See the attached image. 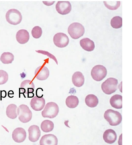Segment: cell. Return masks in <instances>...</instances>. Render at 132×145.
I'll return each mask as SVG.
<instances>
[{"mask_svg":"<svg viewBox=\"0 0 132 145\" xmlns=\"http://www.w3.org/2000/svg\"><path fill=\"white\" fill-rule=\"evenodd\" d=\"M104 118L112 126H116L119 124L122 121V117L118 112L111 109L106 110L104 114Z\"/></svg>","mask_w":132,"mask_h":145,"instance_id":"6da1fadb","label":"cell"},{"mask_svg":"<svg viewBox=\"0 0 132 145\" xmlns=\"http://www.w3.org/2000/svg\"><path fill=\"white\" fill-rule=\"evenodd\" d=\"M17 112L19 119L22 123L28 122L31 119L32 112L26 105H20L17 108Z\"/></svg>","mask_w":132,"mask_h":145,"instance_id":"7a4b0ae2","label":"cell"},{"mask_svg":"<svg viewBox=\"0 0 132 145\" xmlns=\"http://www.w3.org/2000/svg\"><path fill=\"white\" fill-rule=\"evenodd\" d=\"M59 108L57 105L55 103L51 102L48 103L42 112V115L44 118H53L58 114Z\"/></svg>","mask_w":132,"mask_h":145,"instance_id":"3957f363","label":"cell"},{"mask_svg":"<svg viewBox=\"0 0 132 145\" xmlns=\"http://www.w3.org/2000/svg\"><path fill=\"white\" fill-rule=\"evenodd\" d=\"M68 31V33L72 38L77 39L83 35L85 32V28L81 24L75 22L69 26Z\"/></svg>","mask_w":132,"mask_h":145,"instance_id":"277c9868","label":"cell"},{"mask_svg":"<svg viewBox=\"0 0 132 145\" xmlns=\"http://www.w3.org/2000/svg\"><path fill=\"white\" fill-rule=\"evenodd\" d=\"M118 84V80L112 77L109 78L102 84V90L105 93L110 95L116 90Z\"/></svg>","mask_w":132,"mask_h":145,"instance_id":"5b68a950","label":"cell"},{"mask_svg":"<svg viewBox=\"0 0 132 145\" xmlns=\"http://www.w3.org/2000/svg\"><path fill=\"white\" fill-rule=\"evenodd\" d=\"M6 18L7 21L10 24L16 25L19 24L22 19V16L20 12L18 10L12 9L7 12Z\"/></svg>","mask_w":132,"mask_h":145,"instance_id":"8992f818","label":"cell"},{"mask_svg":"<svg viewBox=\"0 0 132 145\" xmlns=\"http://www.w3.org/2000/svg\"><path fill=\"white\" fill-rule=\"evenodd\" d=\"M107 74L106 68L102 65H98L94 66L91 71V75L95 80L99 81L106 76Z\"/></svg>","mask_w":132,"mask_h":145,"instance_id":"52a82bcc","label":"cell"},{"mask_svg":"<svg viewBox=\"0 0 132 145\" xmlns=\"http://www.w3.org/2000/svg\"><path fill=\"white\" fill-rule=\"evenodd\" d=\"M53 41L56 46L62 48L68 45L69 42V39L65 34L60 32L55 35L53 38Z\"/></svg>","mask_w":132,"mask_h":145,"instance_id":"ba28073f","label":"cell"},{"mask_svg":"<svg viewBox=\"0 0 132 145\" xmlns=\"http://www.w3.org/2000/svg\"><path fill=\"white\" fill-rule=\"evenodd\" d=\"M20 88H19L20 93L26 94L28 95L34 92L35 85L31 81L27 79L23 81L21 83Z\"/></svg>","mask_w":132,"mask_h":145,"instance_id":"9c48e42d","label":"cell"},{"mask_svg":"<svg viewBox=\"0 0 132 145\" xmlns=\"http://www.w3.org/2000/svg\"><path fill=\"white\" fill-rule=\"evenodd\" d=\"M55 8L58 13L62 15H65L70 12L71 6L68 1H59L56 3Z\"/></svg>","mask_w":132,"mask_h":145,"instance_id":"30bf717a","label":"cell"},{"mask_svg":"<svg viewBox=\"0 0 132 145\" xmlns=\"http://www.w3.org/2000/svg\"><path fill=\"white\" fill-rule=\"evenodd\" d=\"M12 137L13 139L15 142L18 143L22 142L24 141L26 139V131L22 127H17L13 131Z\"/></svg>","mask_w":132,"mask_h":145,"instance_id":"8fae6325","label":"cell"},{"mask_svg":"<svg viewBox=\"0 0 132 145\" xmlns=\"http://www.w3.org/2000/svg\"><path fill=\"white\" fill-rule=\"evenodd\" d=\"M45 100L42 97L35 96L31 99L30 105L32 108L35 111L42 110L45 104Z\"/></svg>","mask_w":132,"mask_h":145,"instance_id":"7c38bea8","label":"cell"},{"mask_svg":"<svg viewBox=\"0 0 132 145\" xmlns=\"http://www.w3.org/2000/svg\"><path fill=\"white\" fill-rule=\"evenodd\" d=\"M50 74L48 68L44 66H39L37 68L35 72V77L40 81L44 80L48 77Z\"/></svg>","mask_w":132,"mask_h":145,"instance_id":"4fadbf2b","label":"cell"},{"mask_svg":"<svg viewBox=\"0 0 132 145\" xmlns=\"http://www.w3.org/2000/svg\"><path fill=\"white\" fill-rule=\"evenodd\" d=\"M28 131V138L30 141L35 142L39 140L41 135V132L38 126L35 125H31L29 127Z\"/></svg>","mask_w":132,"mask_h":145,"instance_id":"5bb4252c","label":"cell"},{"mask_svg":"<svg viewBox=\"0 0 132 145\" xmlns=\"http://www.w3.org/2000/svg\"><path fill=\"white\" fill-rule=\"evenodd\" d=\"M39 143L40 145H57L58 139L53 134H45L41 137Z\"/></svg>","mask_w":132,"mask_h":145,"instance_id":"9a60e30c","label":"cell"},{"mask_svg":"<svg viewBox=\"0 0 132 145\" xmlns=\"http://www.w3.org/2000/svg\"><path fill=\"white\" fill-rule=\"evenodd\" d=\"M103 138L105 141L109 144H112L115 142L117 138V135L115 132L111 129L106 130L104 132Z\"/></svg>","mask_w":132,"mask_h":145,"instance_id":"2e32d148","label":"cell"},{"mask_svg":"<svg viewBox=\"0 0 132 145\" xmlns=\"http://www.w3.org/2000/svg\"><path fill=\"white\" fill-rule=\"evenodd\" d=\"M16 38L20 44H23L27 43L29 38L28 32L26 30L21 29L19 30L16 34Z\"/></svg>","mask_w":132,"mask_h":145,"instance_id":"e0dca14e","label":"cell"},{"mask_svg":"<svg viewBox=\"0 0 132 145\" xmlns=\"http://www.w3.org/2000/svg\"><path fill=\"white\" fill-rule=\"evenodd\" d=\"M72 81L75 86L79 87L84 84V78L82 73L80 71H76L73 75Z\"/></svg>","mask_w":132,"mask_h":145,"instance_id":"ac0fdd59","label":"cell"},{"mask_svg":"<svg viewBox=\"0 0 132 145\" xmlns=\"http://www.w3.org/2000/svg\"><path fill=\"white\" fill-rule=\"evenodd\" d=\"M80 46L85 50L90 52L93 51L95 48L94 42L88 38H84L80 41Z\"/></svg>","mask_w":132,"mask_h":145,"instance_id":"d6986e66","label":"cell"},{"mask_svg":"<svg viewBox=\"0 0 132 145\" xmlns=\"http://www.w3.org/2000/svg\"><path fill=\"white\" fill-rule=\"evenodd\" d=\"M110 103L113 107L117 109L122 108V97L119 95L112 96L110 99Z\"/></svg>","mask_w":132,"mask_h":145,"instance_id":"ffe728a7","label":"cell"},{"mask_svg":"<svg viewBox=\"0 0 132 145\" xmlns=\"http://www.w3.org/2000/svg\"><path fill=\"white\" fill-rule=\"evenodd\" d=\"M17 108L16 105L14 104H11L9 105L6 108V111L7 117L12 119L16 118L18 116Z\"/></svg>","mask_w":132,"mask_h":145,"instance_id":"44dd1931","label":"cell"},{"mask_svg":"<svg viewBox=\"0 0 132 145\" xmlns=\"http://www.w3.org/2000/svg\"><path fill=\"white\" fill-rule=\"evenodd\" d=\"M85 101L86 105L90 107L96 106L98 103L97 98L93 94H89L87 95L85 98Z\"/></svg>","mask_w":132,"mask_h":145,"instance_id":"7402d4cb","label":"cell"},{"mask_svg":"<svg viewBox=\"0 0 132 145\" xmlns=\"http://www.w3.org/2000/svg\"><path fill=\"white\" fill-rule=\"evenodd\" d=\"M79 103L78 97L74 95L69 96L66 99V104L68 107L70 108H75L78 106Z\"/></svg>","mask_w":132,"mask_h":145,"instance_id":"603a6c76","label":"cell"},{"mask_svg":"<svg viewBox=\"0 0 132 145\" xmlns=\"http://www.w3.org/2000/svg\"><path fill=\"white\" fill-rule=\"evenodd\" d=\"M14 56L10 52H4L1 55L0 57V60L4 64L11 63L14 60Z\"/></svg>","mask_w":132,"mask_h":145,"instance_id":"cb8c5ba5","label":"cell"},{"mask_svg":"<svg viewBox=\"0 0 132 145\" xmlns=\"http://www.w3.org/2000/svg\"><path fill=\"white\" fill-rule=\"evenodd\" d=\"M42 130L45 132L51 131L54 128V124L53 122L49 120H45L42 122L40 125Z\"/></svg>","mask_w":132,"mask_h":145,"instance_id":"d4e9b609","label":"cell"},{"mask_svg":"<svg viewBox=\"0 0 132 145\" xmlns=\"http://www.w3.org/2000/svg\"><path fill=\"white\" fill-rule=\"evenodd\" d=\"M111 25L113 28H121L122 26V19L119 16L113 17L111 21Z\"/></svg>","mask_w":132,"mask_h":145,"instance_id":"484cf974","label":"cell"},{"mask_svg":"<svg viewBox=\"0 0 132 145\" xmlns=\"http://www.w3.org/2000/svg\"><path fill=\"white\" fill-rule=\"evenodd\" d=\"M105 5L109 9L115 10L120 6V1H104Z\"/></svg>","mask_w":132,"mask_h":145,"instance_id":"4316f807","label":"cell"},{"mask_svg":"<svg viewBox=\"0 0 132 145\" xmlns=\"http://www.w3.org/2000/svg\"><path fill=\"white\" fill-rule=\"evenodd\" d=\"M42 33L41 28L39 26H36L32 28L31 34L33 37L35 38H39L41 36Z\"/></svg>","mask_w":132,"mask_h":145,"instance_id":"83f0119b","label":"cell"},{"mask_svg":"<svg viewBox=\"0 0 132 145\" xmlns=\"http://www.w3.org/2000/svg\"><path fill=\"white\" fill-rule=\"evenodd\" d=\"M8 79V75L5 71L0 70V85L5 83Z\"/></svg>","mask_w":132,"mask_h":145,"instance_id":"f1b7e54d","label":"cell"},{"mask_svg":"<svg viewBox=\"0 0 132 145\" xmlns=\"http://www.w3.org/2000/svg\"><path fill=\"white\" fill-rule=\"evenodd\" d=\"M36 52L42 54H43L47 55L50 58L53 59L56 62V64H58V62L56 57L53 55L50 54L48 52L43 51L42 50H36Z\"/></svg>","mask_w":132,"mask_h":145,"instance_id":"f546056e","label":"cell"},{"mask_svg":"<svg viewBox=\"0 0 132 145\" xmlns=\"http://www.w3.org/2000/svg\"><path fill=\"white\" fill-rule=\"evenodd\" d=\"M6 92L5 90H1V97L3 98L6 97Z\"/></svg>","mask_w":132,"mask_h":145,"instance_id":"4dcf8cb0","label":"cell"},{"mask_svg":"<svg viewBox=\"0 0 132 145\" xmlns=\"http://www.w3.org/2000/svg\"><path fill=\"white\" fill-rule=\"evenodd\" d=\"M14 94L13 91L12 90H10L9 91L8 93V96L10 98H12L14 96L13 95Z\"/></svg>","mask_w":132,"mask_h":145,"instance_id":"1f68e13d","label":"cell"},{"mask_svg":"<svg viewBox=\"0 0 132 145\" xmlns=\"http://www.w3.org/2000/svg\"><path fill=\"white\" fill-rule=\"evenodd\" d=\"M43 3L45 5H50L53 4L54 2V1L52 2H46L43 1Z\"/></svg>","mask_w":132,"mask_h":145,"instance_id":"d6a6232c","label":"cell"}]
</instances>
